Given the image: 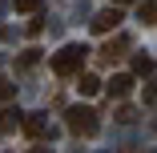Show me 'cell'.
Returning <instances> with one entry per match:
<instances>
[{
    "label": "cell",
    "mask_w": 157,
    "mask_h": 153,
    "mask_svg": "<svg viewBox=\"0 0 157 153\" xmlns=\"http://www.w3.org/2000/svg\"><path fill=\"white\" fill-rule=\"evenodd\" d=\"M117 4H129V0H113V8H117Z\"/></svg>",
    "instance_id": "cell-17"
},
{
    "label": "cell",
    "mask_w": 157,
    "mask_h": 153,
    "mask_svg": "<svg viewBox=\"0 0 157 153\" xmlns=\"http://www.w3.org/2000/svg\"><path fill=\"white\" fill-rule=\"evenodd\" d=\"M0 8H4V0H0Z\"/></svg>",
    "instance_id": "cell-19"
},
{
    "label": "cell",
    "mask_w": 157,
    "mask_h": 153,
    "mask_svg": "<svg viewBox=\"0 0 157 153\" xmlns=\"http://www.w3.org/2000/svg\"><path fill=\"white\" fill-rule=\"evenodd\" d=\"M153 69H157V65H153V56H145V52H141V56H133V73H137V77H149Z\"/></svg>",
    "instance_id": "cell-9"
},
{
    "label": "cell",
    "mask_w": 157,
    "mask_h": 153,
    "mask_svg": "<svg viewBox=\"0 0 157 153\" xmlns=\"http://www.w3.org/2000/svg\"><path fill=\"white\" fill-rule=\"evenodd\" d=\"M141 20L145 24H157V0H145V4H141Z\"/></svg>",
    "instance_id": "cell-10"
},
{
    "label": "cell",
    "mask_w": 157,
    "mask_h": 153,
    "mask_svg": "<svg viewBox=\"0 0 157 153\" xmlns=\"http://www.w3.org/2000/svg\"><path fill=\"white\" fill-rule=\"evenodd\" d=\"M85 56H89L85 44H65L60 52H52V73L56 77H77L81 65H85Z\"/></svg>",
    "instance_id": "cell-1"
},
{
    "label": "cell",
    "mask_w": 157,
    "mask_h": 153,
    "mask_svg": "<svg viewBox=\"0 0 157 153\" xmlns=\"http://www.w3.org/2000/svg\"><path fill=\"white\" fill-rule=\"evenodd\" d=\"M28 153H48V149H28Z\"/></svg>",
    "instance_id": "cell-18"
},
{
    "label": "cell",
    "mask_w": 157,
    "mask_h": 153,
    "mask_svg": "<svg viewBox=\"0 0 157 153\" xmlns=\"http://www.w3.org/2000/svg\"><path fill=\"white\" fill-rule=\"evenodd\" d=\"M129 89H133V77H129V73H117V77L109 81V97H125Z\"/></svg>",
    "instance_id": "cell-7"
},
{
    "label": "cell",
    "mask_w": 157,
    "mask_h": 153,
    "mask_svg": "<svg viewBox=\"0 0 157 153\" xmlns=\"http://www.w3.org/2000/svg\"><path fill=\"white\" fill-rule=\"evenodd\" d=\"M125 48H129V40H121V36H117V40H109V44L101 48V60H105V65H113L117 56H125Z\"/></svg>",
    "instance_id": "cell-6"
},
{
    "label": "cell",
    "mask_w": 157,
    "mask_h": 153,
    "mask_svg": "<svg viewBox=\"0 0 157 153\" xmlns=\"http://www.w3.org/2000/svg\"><path fill=\"white\" fill-rule=\"evenodd\" d=\"M0 40H12V28L8 24H0Z\"/></svg>",
    "instance_id": "cell-16"
},
{
    "label": "cell",
    "mask_w": 157,
    "mask_h": 153,
    "mask_svg": "<svg viewBox=\"0 0 157 153\" xmlns=\"http://www.w3.org/2000/svg\"><path fill=\"white\" fill-rule=\"evenodd\" d=\"M89 24H93V33H113V28L121 24V8H101Z\"/></svg>",
    "instance_id": "cell-4"
},
{
    "label": "cell",
    "mask_w": 157,
    "mask_h": 153,
    "mask_svg": "<svg viewBox=\"0 0 157 153\" xmlns=\"http://www.w3.org/2000/svg\"><path fill=\"white\" fill-rule=\"evenodd\" d=\"M77 89L85 97H97L101 93V77H93V73H81V81H77Z\"/></svg>",
    "instance_id": "cell-8"
},
{
    "label": "cell",
    "mask_w": 157,
    "mask_h": 153,
    "mask_svg": "<svg viewBox=\"0 0 157 153\" xmlns=\"http://www.w3.org/2000/svg\"><path fill=\"white\" fill-rule=\"evenodd\" d=\"M40 4H44V0H12V8H16V12H36Z\"/></svg>",
    "instance_id": "cell-12"
},
{
    "label": "cell",
    "mask_w": 157,
    "mask_h": 153,
    "mask_svg": "<svg viewBox=\"0 0 157 153\" xmlns=\"http://www.w3.org/2000/svg\"><path fill=\"white\" fill-rule=\"evenodd\" d=\"M65 125H69V133H77V137H93L97 133V113H93L89 105H73L69 113H65Z\"/></svg>",
    "instance_id": "cell-2"
},
{
    "label": "cell",
    "mask_w": 157,
    "mask_h": 153,
    "mask_svg": "<svg viewBox=\"0 0 157 153\" xmlns=\"http://www.w3.org/2000/svg\"><path fill=\"white\" fill-rule=\"evenodd\" d=\"M24 117H28V113H20V109H4V113H0V133L24 129Z\"/></svg>",
    "instance_id": "cell-5"
},
{
    "label": "cell",
    "mask_w": 157,
    "mask_h": 153,
    "mask_svg": "<svg viewBox=\"0 0 157 153\" xmlns=\"http://www.w3.org/2000/svg\"><path fill=\"white\" fill-rule=\"evenodd\" d=\"M12 93H16V85L0 77V105H4V101H12Z\"/></svg>",
    "instance_id": "cell-13"
},
{
    "label": "cell",
    "mask_w": 157,
    "mask_h": 153,
    "mask_svg": "<svg viewBox=\"0 0 157 153\" xmlns=\"http://www.w3.org/2000/svg\"><path fill=\"white\" fill-rule=\"evenodd\" d=\"M24 133L36 137V141H44V137H52V125L44 121V113H28L24 117Z\"/></svg>",
    "instance_id": "cell-3"
},
{
    "label": "cell",
    "mask_w": 157,
    "mask_h": 153,
    "mask_svg": "<svg viewBox=\"0 0 157 153\" xmlns=\"http://www.w3.org/2000/svg\"><path fill=\"white\" fill-rule=\"evenodd\" d=\"M145 101H149V105L157 101V81H149V85H145Z\"/></svg>",
    "instance_id": "cell-15"
},
{
    "label": "cell",
    "mask_w": 157,
    "mask_h": 153,
    "mask_svg": "<svg viewBox=\"0 0 157 153\" xmlns=\"http://www.w3.org/2000/svg\"><path fill=\"white\" fill-rule=\"evenodd\" d=\"M113 117L121 121V125H133V121H137V109H129V105H121V109H117Z\"/></svg>",
    "instance_id": "cell-11"
},
{
    "label": "cell",
    "mask_w": 157,
    "mask_h": 153,
    "mask_svg": "<svg viewBox=\"0 0 157 153\" xmlns=\"http://www.w3.org/2000/svg\"><path fill=\"white\" fill-rule=\"evenodd\" d=\"M36 60H40V48H28V52H20V65L28 69V65H36Z\"/></svg>",
    "instance_id": "cell-14"
}]
</instances>
